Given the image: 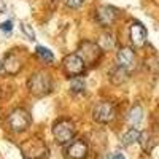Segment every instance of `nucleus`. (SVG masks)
<instances>
[{
    "label": "nucleus",
    "instance_id": "obj_1",
    "mask_svg": "<svg viewBox=\"0 0 159 159\" xmlns=\"http://www.w3.org/2000/svg\"><path fill=\"white\" fill-rule=\"evenodd\" d=\"M51 88H52L51 76L46 72H35L29 78V91L37 97L46 96L51 91Z\"/></svg>",
    "mask_w": 159,
    "mask_h": 159
},
{
    "label": "nucleus",
    "instance_id": "obj_2",
    "mask_svg": "<svg viewBox=\"0 0 159 159\" xmlns=\"http://www.w3.org/2000/svg\"><path fill=\"white\" fill-rule=\"evenodd\" d=\"M52 135H54L56 142L61 145H67L69 142L73 140L75 135V124L70 119H61L52 127Z\"/></svg>",
    "mask_w": 159,
    "mask_h": 159
},
{
    "label": "nucleus",
    "instance_id": "obj_3",
    "mask_svg": "<svg viewBox=\"0 0 159 159\" xmlns=\"http://www.w3.org/2000/svg\"><path fill=\"white\" fill-rule=\"evenodd\" d=\"M8 126L13 132H22L30 126V115L24 108L13 110L8 116Z\"/></svg>",
    "mask_w": 159,
    "mask_h": 159
},
{
    "label": "nucleus",
    "instance_id": "obj_4",
    "mask_svg": "<svg viewBox=\"0 0 159 159\" xmlns=\"http://www.w3.org/2000/svg\"><path fill=\"white\" fill-rule=\"evenodd\" d=\"M115 116H116L115 105L111 102H107V100L99 102L94 107V110H92V118H94L97 123H100V124L111 123L115 119Z\"/></svg>",
    "mask_w": 159,
    "mask_h": 159
},
{
    "label": "nucleus",
    "instance_id": "obj_5",
    "mask_svg": "<svg viewBox=\"0 0 159 159\" xmlns=\"http://www.w3.org/2000/svg\"><path fill=\"white\" fill-rule=\"evenodd\" d=\"M76 54L83 59V62L86 65H94L100 59L102 48L96 43H92V42H83L81 45H80Z\"/></svg>",
    "mask_w": 159,
    "mask_h": 159
},
{
    "label": "nucleus",
    "instance_id": "obj_6",
    "mask_svg": "<svg viewBox=\"0 0 159 159\" xmlns=\"http://www.w3.org/2000/svg\"><path fill=\"white\" fill-rule=\"evenodd\" d=\"M96 18H97V22L102 25V27H111L115 24L116 18H118V10L113 8V7H99L97 11H96Z\"/></svg>",
    "mask_w": 159,
    "mask_h": 159
},
{
    "label": "nucleus",
    "instance_id": "obj_7",
    "mask_svg": "<svg viewBox=\"0 0 159 159\" xmlns=\"http://www.w3.org/2000/svg\"><path fill=\"white\" fill-rule=\"evenodd\" d=\"M64 70L70 76L81 75L83 70H84V62L78 54H69L64 59Z\"/></svg>",
    "mask_w": 159,
    "mask_h": 159
},
{
    "label": "nucleus",
    "instance_id": "obj_8",
    "mask_svg": "<svg viewBox=\"0 0 159 159\" xmlns=\"http://www.w3.org/2000/svg\"><path fill=\"white\" fill-rule=\"evenodd\" d=\"M88 153H89V148L84 140H73L67 147V151H65L69 159H84Z\"/></svg>",
    "mask_w": 159,
    "mask_h": 159
},
{
    "label": "nucleus",
    "instance_id": "obj_9",
    "mask_svg": "<svg viewBox=\"0 0 159 159\" xmlns=\"http://www.w3.org/2000/svg\"><path fill=\"white\" fill-rule=\"evenodd\" d=\"M129 35H130V42L135 48H142L147 43V29L143 27V24L140 22H134L129 29Z\"/></svg>",
    "mask_w": 159,
    "mask_h": 159
},
{
    "label": "nucleus",
    "instance_id": "obj_10",
    "mask_svg": "<svg viewBox=\"0 0 159 159\" xmlns=\"http://www.w3.org/2000/svg\"><path fill=\"white\" fill-rule=\"evenodd\" d=\"M116 59H118V64L121 65V67L130 69L132 65H134V62H135V54H134V51H132L130 48L124 46V48H121L118 51Z\"/></svg>",
    "mask_w": 159,
    "mask_h": 159
},
{
    "label": "nucleus",
    "instance_id": "obj_11",
    "mask_svg": "<svg viewBox=\"0 0 159 159\" xmlns=\"http://www.w3.org/2000/svg\"><path fill=\"white\" fill-rule=\"evenodd\" d=\"M3 67L7 69V72H8V73L16 75V73L21 70L22 64H21V59H19L16 54H8V56H7V59L3 61Z\"/></svg>",
    "mask_w": 159,
    "mask_h": 159
},
{
    "label": "nucleus",
    "instance_id": "obj_12",
    "mask_svg": "<svg viewBox=\"0 0 159 159\" xmlns=\"http://www.w3.org/2000/svg\"><path fill=\"white\" fill-rule=\"evenodd\" d=\"M127 76H129L127 69L121 67V65H116V67L111 69V72H110V81L113 84H123L124 81H127Z\"/></svg>",
    "mask_w": 159,
    "mask_h": 159
},
{
    "label": "nucleus",
    "instance_id": "obj_13",
    "mask_svg": "<svg viewBox=\"0 0 159 159\" xmlns=\"http://www.w3.org/2000/svg\"><path fill=\"white\" fill-rule=\"evenodd\" d=\"M140 135H142V132L139 129H129L126 134L121 137V143L124 145V147H130L132 143L140 142Z\"/></svg>",
    "mask_w": 159,
    "mask_h": 159
},
{
    "label": "nucleus",
    "instance_id": "obj_14",
    "mask_svg": "<svg viewBox=\"0 0 159 159\" xmlns=\"http://www.w3.org/2000/svg\"><path fill=\"white\" fill-rule=\"evenodd\" d=\"M142 119H143V110L140 105H134V107L130 108L129 115H127V121L132 124V126H137L142 123Z\"/></svg>",
    "mask_w": 159,
    "mask_h": 159
},
{
    "label": "nucleus",
    "instance_id": "obj_15",
    "mask_svg": "<svg viewBox=\"0 0 159 159\" xmlns=\"http://www.w3.org/2000/svg\"><path fill=\"white\" fill-rule=\"evenodd\" d=\"M100 48H102V51H110L111 48H115V37L111 35V34H103L102 37H100V40H99V43H97Z\"/></svg>",
    "mask_w": 159,
    "mask_h": 159
},
{
    "label": "nucleus",
    "instance_id": "obj_16",
    "mask_svg": "<svg viewBox=\"0 0 159 159\" xmlns=\"http://www.w3.org/2000/svg\"><path fill=\"white\" fill-rule=\"evenodd\" d=\"M84 80L81 78V76H73V80L70 81V89L73 91V92H81L83 89H84Z\"/></svg>",
    "mask_w": 159,
    "mask_h": 159
},
{
    "label": "nucleus",
    "instance_id": "obj_17",
    "mask_svg": "<svg viewBox=\"0 0 159 159\" xmlns=\"http://www.w3.org/2000/svg\"><path fill=\"white\" fill-rule=\"evenodd\" d=\"M37 54L42 57L43 61H46V62H52V61H54V56H52V52H51L48 48L38 46V48H37Z\"/></svg>",
    "mask_w": 159,
    "mask_h": 159
},
{
    "label": "nucleus",
    "instance_id": "obj_18",
    "mask_svg": "<svg viewBox=\"0 0 159 159\" xmlns=\"http://www.w3.org/2000/svg\"><path fill=\"white\" fill-rule=\"evenodd\" d=\"M21 30L29 37V40H35V32L32 30V27L29 24H21Z\"/></svg>",
    "mask_w": 159,
    "mask_h": 159
},
{
    "label": "nucleus",
    "instance_id": "obj_19",
    "mask_svg": "<svg viewBox=\"0 0 159 159\" xmlns=\"http://www.w3.org/2000/svg\"><path fill=\"white\" fill-rule=\"evenodd\" d=\"M83 2H84V0H65L67 7H70V8H78V7H81Z\"/></svg>",
    "mask_w": 159,
    "mask_h": 159
},
{
    "label": "nucleus",
    "instance_id": "obj_20",
    "mask_svg": "<svg viewBox=\"0 0 159 159\" xmlns=\"http://www.w3.org/2000/svg\"><path fill=\"white\" fill-rule=\"evenodd\" d=\"M11 29H13V22L11 21H5L3 24H0V30H10L11 32Z\"/></svg>",
    "mask_w": 159,
    "mask_h": 159
},
{
    "label": "nucleus",
    "instance_id": "obj_21",
    "mask_svg": "<svg viewBox=\"0 0 159 159\" xmlns=\"http://www.w3.org/2000/svg\"><path fill=\"white\" fill-rule=\"evenodd\" d=\"M111 159H126V157H124L121 153H115V154L111 156Z\"/></svg>",
    "mask_w": 159,
    "mask_h": 159
}]
</instances>
